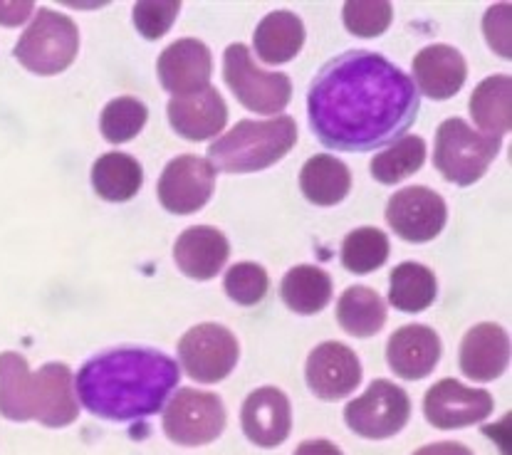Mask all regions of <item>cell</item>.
Listing matches in <instances>:
<instances>
[{
	"label": "cell",
	"instance_id": "6da1fadb",
	"mask_svg": "<svg viewBox=\"0 0 512 455\" xmlns=\"http://www.w3.org/2000/svg\"><path fill=\"white\" fill-rule=\"evenodd\" d=\"M307 114L312 132L327 149L374 151L414 127L419 92L386 57L349 50L315 77Z\"/></svg>",
	"mask_w": 512,
	"mask_h": 455
},
{
	"label": "cell",
	"instance_id": "7a4b0ae2",
	"mask_svg": "<svg viewBox=\"0 0 512 455\" xmlns=\"http://www.w3.org/2000/svg\"><path fill=\"white\" fill-rule=\"evenodd\" d=\"M179 376V364L164 352L117 347L82 366L75 376L77 401L107 421H141L161 411Z\"/></svg>",
	"mask_w": 512,
	"mask_h": 455
},
{
	"label": "cell",
	"instance_id": "3957f363",
	"mask_svg": "<svg viewBox=\"0 0 512 455\" xmlns=\"http://www.w3.org/2000/svg\"><path fill=\"white\" fill-rule=\"evenodd\" d=\"M70 366L45 364L30 371L20 354H0V416L8 421H38L47 428H65L80 416L72 389Z\"/></svg>",
	"mask_w": 512,
	"mask_h": 455
},
{
	"label": "cell",
	"instance_id": "277c9868",
	"mask_svg": "<svg viewBox=\"0 0 512 455\" xmlns=\"http://www.w3.org/2000/svg\"><path fill=\"white\" fill-rule=\"evenodd\" d=\"M297 127L292 117L268 119V122H238L226 137L208 146L213 169L228 174H253L278 164L295 146Z\"/></svg>",
	"mask_w": 512,
	"mask_h": 455
},
{
	"label": "cell",
	"instance_id": "5b68a950",
	"mask_svg": "<svg viewBox=\"0 0 512 455\" xmlns=\"http://www.w3.org/2000/svg\"><path fill=\"white\" fill-rule=\"evenodd\" d=\"M500 151V137H488L470 129L463 119L453 117L438 127L433 164L451 183L473 186L483 179Z\"/></svg>",
	"mask_w": 512,
	"mask_h": 455
},
{
	"label": "cell",
	"instance_id": "8992f818",
	"mask_svg": "<svg viewBox=\"0 0 512 455\" xmlns=\"http://www.w3.org/2000/svg\"><path fill=\"white\" fill-rule=\"evenodd\" d=\"M80 50L77 25L50 8H40L30 28L15 45V60L35 75H57L67 70Z\"/></svg>",
	"mask_w": 512,
	"mask_h": 455
},
{
	"label": "cell",
	"instance_id": "52a82bcc",
	"mask_svg": "<svg viewBox=\"0 0 512 455\" xmlns=\"http://www.w3.org/2000/svg\"><path fill=\"white\" fill-rule=\"evenodd\" d=\"M223 72L226 82L243 107L258 114H278L290 104L292 82L280 72H263L250 57L245 45L235 43L223 57Z\"/></svg>",
	"mask_w": 512,
	"mask_h": 455
},
{
	"label": "cell",
	"instance_id": "ba28073f",
	"mask_svg": "<svg viewBox=\"0 0 512 455\" xmlns=\"http://www.w3.org/2000/svg\"><path fill=\"white\" fill-rule=\"evenodd\" d=\"M409 416L411 401L406 391L386 379L372 381V386L344 409L347 426L369 441L396 436L409 423Z\"/></svg>",
	"mask_w": 512,
	"mask_h": 455
},
{
	"label": "cell",
	"instance_id": "9c48e42d",
	"mask_svg": "<svg viewBox=\"0 0 512 455\" xmlns=\"http://www.w3.org/2000/svg\"><path fill=\"white\" fill-rule=\"evenodd\" d=\"M226 428V409L216 394L181 389L164 411V431L179 446H206Z\"/></svg>",
	"mask_w": 512,
	"mask_h": 455
},
{
	"label": "cell",
	"instance_id": "30bf717a",
	"mask_svg": "<svg viewBox=\"0 0 512 455\" xmlns=\"http://www.w3.org/2000/svg\"><path fill=\"white\" fill-rule=\"evenodd\" d=\"M238 339L221 324H198L179 342V357L186 374L201 384H218L238 364Z\"/></svg>",
	"mask_w": 512,
	"mask_h": 455
},
{
	"label": "cell",
	"instance_id": "8fae6325",
	"mask_svg": "<svg viewBox=\"0 0 512 455\" xmlns=\"http://www.w3.org/2000/svg\"><path fill=\"white\" fill-rule=\"evenodd\" d=\"M216 188V169L196 154L176 156L159 181L161 206L176 216L201 211Z\"/></svg>",
	"mask_w": 512,
	"mask_h": 455
},
{
	"label": "cell",
	"instance_id": "7c38bea8",
	"mask_svg": "<svg viewBox=\"0 0 512 455\" xmlns=\"http://www.w3.org/2000/svg\"><path fill=\"white\" fill-rule=\"evenodd\" d=\"M448 208L436 191L426 186L401 188L389 198L386 221L399 238L409 243H428L446 226Z\"/></svg>",
	"mask_w": 512,
	"mask_h": 455
},
{
	"label": "cell",
	"instance_id": "4fadbf2b",
	"mask_svg": "<svg viewBox=\"0 0 512 455\" xmlns=\"http://www.w3.org/2000/svg\"><path fill=\"white\" fill-rule=\"evenodd\" d=\"M423 413L441 431L475 426L493 413V396L483 389H468L456 379H443L428 389Z\"/></svg>",
	"mask_w": 512,
	"mask_h": 455
},
{
	"label": "cell",
	"instance_id": "5bb4252c",
	"mask_svg": "<svg viewBox=\"0 0 512 455\" xmlns=\"http://www.w3.org/2000/svg\"><path fill=\"white\" fill-rule=\"evenodd\" d=\"M305 376L312 394L325 401H337L357 389L362 381V364L347 344L325 342L312 349Z\"/></svg>",
	"mask_w": 512,
	"mask_h": 455
},
{
	"label": "cell",
	"instance_id": "9a60e30c",
	"mask_svg": "<svg viewBox=\"0 0 512 455\" xmlns=\"http://www.w3.org/2000/svg\"><path fill=\"white\" fill-rule=\"evenodd\" d=\"M156 72H159L161 87L174 97L196 94L211 87L208 85L213 72L211 50L201 40H176L174 45L161 52Z\"/></svg>",
	"mask_w": 512,
	"mask_h": 455
},
{
	"label": "cell",
	"instance_id": "2e32d148",
	"mask_svg": "<svg viewBox=\"0 0 512 455\" xmlns=\"http://www.w3.org/2000/svg\"><path fill=\"white\" fill-rule=\"evenodd\" d=\"M243 433L260 448H275L287 441L292 428V409L287 396L275 386L255 389L245 399L243 413Z\"/></svg>",
	"mask_w": 512,
	"mask_h": 455
},
{
	"label": "cell",
	"instance_id": "e0dca14e",
	"mask_svg": "<svg viewBox=\"0 0 512 455\" xmlns=\"http://www.w3.org/2000/svg\"><path fill=\"white\" fill-rule=\"evenodd\" d=\"M169 122L179 137L188 141L213 139L228 122V107L216 87L169 102Z\"/></svg>",
	"mask_w": 512,
	"mask_h": 455
},
{
	"label": "cell",
	"instance_id": "ac0fdd59",
	"mask_svg": "<svg viewBox=\"0 0 512 455\" xmlns=\"http://www.w3.org/2000/svg\"><path fill=\"white\" fill-rule=\"evenodd\" d=\"M386 359H389L391 371L401 379H423L436 369L438 359H441V339L431 327L406 324L391 334Z\"/></svg>",
	"mask_w": 512,
	"mask_h": 455
},
{
	"label": "cell",
	"instance_id": "d6986e66",
	"mask_svg": "<svg viewBox=\"0 0 512 455\" xmlns=\"http://www.w3.org/2000/svg\"><path fill=\"white\" fill-rule=\"evenodd\" d=\"M231 255L226 235L211 226H193L181 233L174 245V260L179 270L193 280H211L221 273Z\"/></svg>",
	"mask_w": 512,
	"mask_h": 455
},
{
	"label": "cell",
	"instance_id": "ffe728a7",
	"mask_svg": "<svg viewBox=\"0 0 512 455\" xmlns=\"http://www.w3.org/2000/svg\"><path fill=\"white\" fill-rule=\"evenodd\" d=\"M510 362L508 332L498 324H478L463 337L461 371L473 381L498 379Z\"/></svg>",
	"mask_w": 512,
	"mask_h": 455
},
{
	"label": "cell",
	"instance_id": "44dd1931",
	"mask_svg": "<svg viewBox=\"0 0 512 455\" xmlns=\"http://www.w3.org/2000/svg\"><path fill=\"white\" fill-rule=\"evenodd\" d=\"M468 77L466 60L451 45H428L414 57V80L431 99H448L463 87Z\"/></svg>",
	"mask_w": 512,
	"mask_h": 455
},
{
	"label": "cell",
	"instance_id": "7402d4cb",
	"mask_svg": "<svg viewBox=\"0 0 512 455\" xmlns=\"http://www.w3.org/2000/svg\"><path fill=\"white\" fill-rule=\"evenodd\" d=\"M255 52L268 65L290 62L305 43V25L290 10H275L255 30Z\"/></svg>",
	"mask_w": 512,
	"mask_h": 455
},
{
	"label": "cell",
	"instance_id": "603a6c76",
	"mask_svg": "<svg viewBox=\"0 0 512 455\" xmlns=\"http://www.w3.org/2000/svg\"><path fill=\"white\" fill-rule=\"evenodd\" d=\"M300 188L315 206H337L352 188V174L344 161L329 154H317L302 166Z\"/></svg>",
	"mask_w": 512,
	"mask_h": 455
},
{
	"label": "cell",
	"instance_id": "cb8c5ba5",
	"mask_svg": "<svg viewBox=\"0 0 512 455\" xmlns=\"http://www.w3.org/2000/svg\"><path fill=\"white\" fill-rule=\"evenodd\" d=\"M512 82L508 75H493L475 87L470 97V114L488 137H503L510 132Z\"/></svg>",
	"mask_w": 512,
	"mask_h": 455
},
{
	"label": "cell",
	"instance_id": "d4e9b609",
	"mask_svg": "<svg viewBox=\"0 0 512 455\" xmlns=\"http://www.w3.org/2000/svg\"><path fill=\"white\" fill-rule=\"evenodd\" d=\"M141 181H144V174H141L139 161L129 154L112 151V154L99 156L92 166V186L104 201H129L137 196Z\"/></svg>",
	"mask_w": 512,
	"mask_h": 455
},
{
	"label": "cell",
	"instance_id": "484cf974",
	"mask_svg": "<svg viewBox=\"0 0 512 455\" xmlns=\"http://www.w3.org/2000/svg\"><path fill=\"white\" fill-rule=\"evenodd\" d=\"M280 297L297 315H315L325 310L332 297V280L315 265H297L282 277Z\"/></svg>",
	"mask_w": 512,
	"mask_h": 455
},
{
	"label": "cell",
	"instance_id": "4316f807",
	"mask_svg": "<svg viewBox=\"0 0 512 455\" xmlns=\"http://www.w3.org/2000/svg\"><path fill=\"white\" fill-rule=\"evenodd\" d=\"M337 322L352 337H374L386 322V302L369 287H349L339 297Z\"/></svg>",
	"mask_w": 512,
	"mask_h": 455
},
{
	"label": "cell",
	"instance_id": "83f0119b",
	"mask_svg": "<svg viewBox=\"0 0 512 455\" xmlns=\"http://www.w3.org/2000/svg\"><path fill=\"white\" fill-rule=\"evenodd\" d=\"M436 275L419 263H401L391 270L389 302L401 312H423L436 300Z\"/></svg>",
	"mask_w": 512,
	"mask_h": 455
},
{
	"label": "cell",
	"instance_id": "f1b7e54d",
	"mask_svg": "<svg viewBox=\"0 0 512 455\" xmlns=\"http://www.w3.org/2000/svg\"><path fill=\"white\" fill-rule=\"evenodd\" d=\"M386 260H389V238L379 228H359L344 238L342 265L349 273H374Z\"/></svg>",
	"mask_w": 512,
	"mask_h": 455
},
{
	"label": "cell",
	"instance_id": "f546056e",
	"mask_svg": "<svg viewBox=\"0 0 512 455\" xmlns=\"http://www.w3.org/2000/svg\"><path fill=\"white\" fill-rule=\"evenodd\" d=\"M426 161V144L421 137H401L372 161V176L381 183H399L416 174Z\"/></svg>",
	"mask_w": 512,
	"mask_h": 455
},
{
	"label": "cell",
	"instance_id": "4dcf8cb0",
	"mask_svg": "<svg viewBox=\"0 0 512 455\" xmlns=\"http://www.w3.org/2000/svg\"><path fill=\"white\" fill-rule=\"evenodd\" d=\"M146 119H149V109L144 102L134 97H119L102 109L99 127H102L104 139L112 141V144H124V141L137 137L144 129Z\"/></svg>",
	"mask_w": 512,
	"mask_h": 455
},
{
	"label": "cell",
	"instance_id": "1f68e13d",
	"mask_svg": "<svg viewBox=\"0 0 512 455\" xmlns=\"http://www.w3.org/2000/svg\"><path fill=\"white\" fill-rule=\"evenodd\" d=\"M394 8L386 0H349L344 5V25L359 38H376L391 25Z\"/></svg>",
	"mask_w": 512,
	"mask_h": 455
},
{
	"label": "cell",
	"instance_id": "d6a6232c",
	"mask_svg": "<svg viewBox=\"0 0 512 455\" xmlns=\"http://www.w3.org/2000/svg\"><path fill=\"white\" fill-rule=\"evenodd\" d=\"M268 287V273H265V268H260L255 263L233 265L226 275V292L238 305H258L268 295Z\"/></svg>",
	"mask_w": 512,
	"mask_h": 455
},
{
	"label": "cell",
	"instance_id": "836d02e7",
	"mask_svg": "<svg viewBox=\"0 0 512 455\" xmlns=\"http://www.w3.org/2000/svg\"><path fill=\"white\" fill-rule=\"evenodd\" d=\"M179 10L181 3L176 0H141L134 5V25L146 40H156L169 33Z\"/></svg>",
	"mask_w": 512,
	"mask_h": 455
},
{
	"label": "cell",
	"instance_id": "e575fe53",
	"mask_svg": "<svg viewBox=\"0 0 512 455\" xmlns=\"http://www.w3.org/2000/svg\"><path fill=\"white\" fill-rule=\"evenodd\" d=\"M485 35H488V43L498 52L500 57L508 60L510 57V5H493L485 15Z\"/></svg>",
	"mask_w": 512,
	"mask_h": 455
},
{
	"label": "cell",
	"instance_id": "d590c367",
	"mask_svg": "<svg viewBox=\"0 0 512 455\" xmlns=\"http://www.w3.org/2000/svg\"><path fill=\"white\" fill-rule=\"evenodd\" d=\"M33 13V3L30 0H23V3H3L0 0V25H8V28H15V25H23L25 20Z\"/></svg>",
	"mask_w": 512,
	"mask_h": 455
},
{
	"label": "cell",
	"instance_id": "8d00e7d4",
	"mask_svg": "<svg viewBox=\"0 0 512 455\" xmlns=\"http://www.w3.org/2000/svg\"><path fill=\"white\" fill-rule=\"evenodd\" d=\"M414 455H473L470 448L463 446V443H431V446H423Z\"/></svg>",
	"mask_w": 512,
	"mask_h": 455
},
{
	"label": "cell",
	"instance_id": "74e56055",
	"mask_svg": "<svg viewBox=\"0 0 512 455\" xmlns=\"http://www.w3.org/2000/svg\"><path fill=\"white\" fill-rule=\"evenodd\" d=\"M295 455H344V453L329 441H307L295 448Z\"/></svg>",
	"mask_w": 512,
	"mask_h": 455
}]
</instances>
